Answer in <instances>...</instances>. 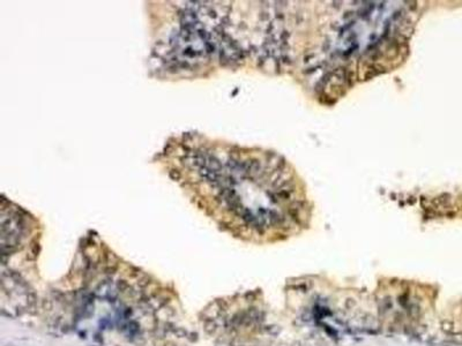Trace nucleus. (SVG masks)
I'll return each mask as SVG.
<instances>
[{"mask_svg": "<svg viewBox=\"0 0 462 346\" xmlns=\"http://www.w3.org/2000/svg\"><path fill=\"white\" fill-rule=\"evenodd\" d=\"M218 197L251 228L288 229L307 213V196L296 173L279 156L230 158L208 178Z\"/></svg>", "mask_w": 462, "mask_h": 346, "instance_id": "obj_1", "label": "nucleus"}]
</instances>
